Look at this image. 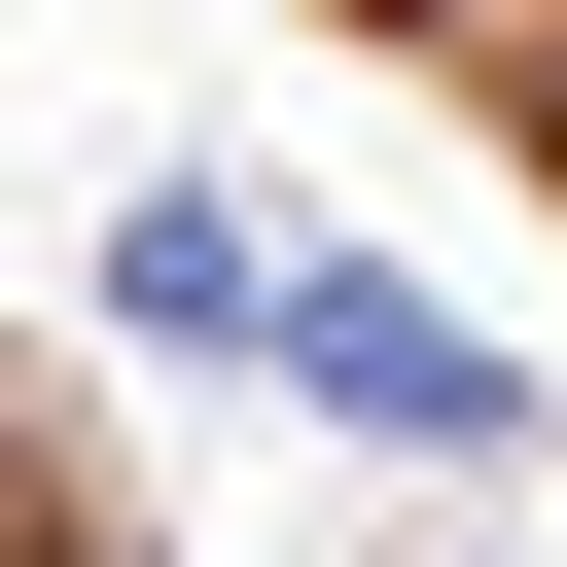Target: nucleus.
<instances>
[{
	"mask_svg": "<svg viewBox=\"0 0 567 567\" xmlns=\"http://www.w3.org/2000/svg\"><path fill=\"white\" fill-rule=\"evenodd\" d=\"M248 284H284L248 177H106V319H142V354H248Z\"/></svg>",
	"mask_w": 567,
	"mask_h": 567,
	"instance_id": "obj_2",
	"label": "nucleus"
},
{
	"mask_svg": "<svg viewBox=\"0 0 567 567\" xmlns=\"http://www.w3.org/2000/svg\"><path fill=\"white\" fill-rule=\"evenodd\" d=\"M248 390H319V425H390V461H532V354L425 319L390 248H284V284H248Z\"/></svg>",
	"mask_w": 567,
	"mask_h": 567,
	"instance_id": "obj_1",
	"label": "nucleus"
}]
</instances>
